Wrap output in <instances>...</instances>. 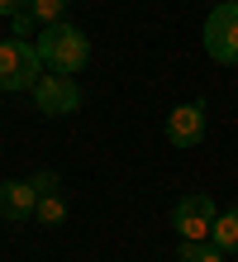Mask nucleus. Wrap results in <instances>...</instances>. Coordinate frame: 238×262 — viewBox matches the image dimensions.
I'll list each match as a JSON object with an SVG mask.
<instances>
[{
  "label": "nucleus",
  "mask_w": 238,
  "mask_h": 262,
  "mask_svg": "<svg viewBox=\"0 0 238 262\" xmlns=\"http://www.w3.org/2000/svg\"><path fill=\"white\" fill-rule=\"evenodd\" d=\"M34 53H38L43 72L76 76V72L91 62V38H86V29H76V24H67V19H57V24H43V34L34 38Z\"/></svg>",
  "instance_id": "obj_1"
},
{
  "label": "nucleus",
  "mask_w": 238,
  "mask_h": 262,
  "mask_svg": "<svg viewBox=\"0 0 238 262\" xmlns=\"http://www.w3.org/2000/svg\"><path fill=\"white\" fill-rule=\"evenodd\" d=\"M200 43L210 53V62L238 67V0H214V10L205 14Z\"/></svg>",
  "instance_id": "obj_2"
},
{
  "label": "nucleus",
  "mask_w": 238,
  "mask_h": 262,
  "mask_svg": "<svg viewBox=\"0 0 238 262\" xmlns=\"http://www.w3.org/2000/svg\"><path fill=\"white\" fill-rule=\"evenodd\" d=\"M43 76V62L29 38H0V91H29Z\"/></svg>",
  "instance_id": "obj_3"
},
{
  "label": "nucleus",
  "mask_w": 238,
  "mask_h": 262,
  "mask_svg": "<svg viewBox=\"0 0 238 262\" xmlns=\"http://www.w3.org/2000/svg\"><path fill=\"white\" fill-rule=\"evenodd\" d=\"M29 96H34V110L48 115V119H67L81 110V86L72 81V76H57V72H43L34 86H29Z\"/></svg>",
  "instance_id": "obj_4"
},
{
  "label": "nucleus",
  "mask_w": 238,
  "mask_h": 262,
  "mask_svg": "<svg viewBox=\"0 0 238 262\" xmlns=\"http://www.w3.org/2000/svg\"><path fill=\"white\" fill-rule=\"evenodd\" d=\"M214 195H205V191H190L181 195L177 205H171V229H177V238H205L210 234V224H214Z\"/></svg>",
  "instance_id": "obj_5"
},
{
  "label": "nucleus",
  "mask_w": 238,
  "mask_h": 262,
  "mask_svg": "<svg viewBox=\"0 0 238 262\" xmlns=\"http://www.w3.org/2000/svg\"><path fill=\"white\" fill-rule=\"evenodd\" d=\"M167 143L171 148H196L205 143V105L190 100V105H177L167 115Z\"/></svg>",
  "instance_id": "obj_6"
},
{
  "label": "nucleus",
  "mask_w": 238,
  "mask_h": 262,
  "mask_svg": "<svg viewBox=\"0 0 238 262\" xmlns=\"http://www.w3.org/2000/svg\"><path fill=\"white\" fill-rule=\"evenodd\" d=\"M34 200H38V191L29 181H0V220L5 224L34 220Z\"/></svg>",
  "instance_id": "obj_7"
},
{
  "label": "nucleus",
  "mask_w": 238,
  "mask_h": 262,
  "mask_svg": "<svg viewBox=\"0 0 238 262\" xmlns=\"http://www.w3.org/2000/svg\"><path fill=\"white\" fill-rule=\"evenodd\" d=\"M205 238H210L219 253H238V205H233V210H219Z\"/></svg>",
  "instance_id": "obj_8"
},
{
  "label": "nucleus",
  "mask_w": 238,
  "mask_h": 262,
  "mask_svg": "<svg viewBox=\"0 0 238 262\" xmlns=\"http://www.w3.org/2000/svg\"><path fill=\"white\" fill-rule=\"evenodd\" d=\"M177 262H224V253H219L210 238H181Z\"/></svg>",
  "instance_id": "obj_9"
},
{
  "label": "nucleus",
  "mask_w": 238,
  "mask_h": 262,
  "mask_svg": "<svg viewBox=\"0 0 238 262\" xmlns=\"http://www.w3.org/2000/svg\"><path fill=\"white\" fill-rule=\"evenodd\" d=\"M34 220H38V224H62V220H67V200H62L57 191L38 195V200H34Z\"/></svg>",
  "instance_id": "obj_10"
},
{
  "label": "nucleus",
  "mask_w": 238,
  "mask_h": 262,
  "mask_svg": "<svg viewBox=\"0 0 238 262\" xmlns=\"http://www.w3.org/2000/svg\"><path fill=\"white\" fill-rule=\"evenodd\" d=\"M29 14H34V24H57L62 14H67V0H29Z\"/></svg>",
  "instance_id": "obj_11"
},
{
  "label": "nucleus",
  "mask_w": 238,
  "mask_h": 262,
  "mask_svg": "<svg viewBox=\"0 0 238 262\" xmlns=\"http://www.w3.org/2000/svg\"><path fill=\"white\" fill-rule=\"evenodd\" d=\"M34 29H38V24H34V14H29V10L10 14V34H14V38H29V34H34Z\"/></svg>",
  "instance_id": "obj_12"
},
{
  "label": "nucleus",
  "mask_w": 238,
  "mask_h": 262,
  "mask_svg": "<svg viewBox=\"0 0 238 262\" xmlns=\"http://www.w3.org/2000/svg\"><path fill=\"white\" fill-rule=\"evenodd\" d=\"M29 186H34L38 195H48V191H57V172H34V177H29Z\"/></svg>",
  "instance_id": "obj_13"
},
{
  "label": "nucleus",
  "mask_w": 238,
  "mask_h": 262,
  "mask_svg": "<svg viewBox=\"0 0 238 262\" xmlns=\"http://www.w3.org/2000/svg\"><path fill=\"white\" fill-rule=\"evenodd\" d=\"M19 10H29V0H0V14H5V19H10V14H19Z\"/></svg>",
  "instance_id": "obj_14"
}]
</instances>
